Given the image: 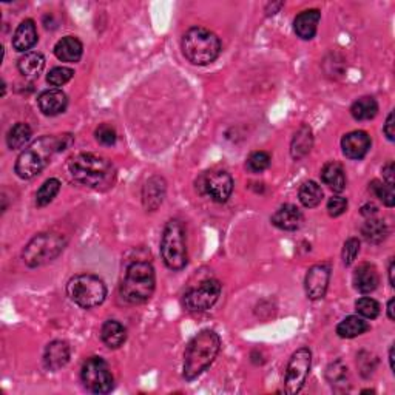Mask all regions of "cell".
I'll list each match as a JSON object with an SVG mask.
<instances>
[{"mask_svg": "<svg viewBox=\"0 0 395 395\" xmlns=\"http://www.w3.org/2000/svg\"><path fill=\"white\" fill-rule=\"evenodd\" d=\"M347 209V199L343 196H332L327 201V212L330 216H340Z\"/></svg>", "mask_w": 395, "mask_h": 395, "instance_id": "obj_39", "label": "cell"}, {"mask_svg": "<svg viewBox=\"0 0 395 395\" xmlns=\"http://www.w3.org/2000/svg\"><path fill=\"white\" fill-rule=\"evenodd\" d=\"M361 213L365 216H374L375 213H377V207H375L374 204H366L365 207L361 209Z\"/></svg>", "mask_w": 395, "mask_h": 395, "instance_id": "obj_43", "label": "cell"}, {"mask_svg": "<svg viewBox=\"0 0 395 395\" xmlns=\"http://www.w3.org/2000/svg\"><path fill=\"white\" fill-rule=\"evenodd\" d=\"M361 233L367 243L380 244L383 243L387 236V227L383 221H380V219L371 218L367 219L365 225L361 227Z\"/></svg>", "mask_w": 395, "mask_h": 395, "instance_id": "obj_31", "label": "cell"}, {"mask_svg": "<svg viewBox=\"0 0 395 395\" xmlns=\"http://www.w3.org/2000/svg\"><path fill=\"white\" fill-rule=\"evenodd\" d=\"M369 185H371V190H372L374 195L383 201L385 205L394 207L395 195H394V187L392 185H387L385 183H381V181H372V183Z\"/></svg>", "mask_w": 395, "mask_h": 395, "instance_id": "obj_35", "label": "cell"}, {"mask_svg": "<svg viewBox=\"0 0 395 395\" xmlns=\"http://www.w3.org/2000/svg\"><path fill=\"white\" fill-rule=\"evenodd\" d=\"M83 53V45L79 39L74 36L62 37L59 42L54 45V54L59 61L74 63L79 62Z\"/></svg>", "mask_w": 395, "mask_h": 395, "instance_id": "obj_20", "label": "cell"}, {"mask_svg": "<svg viewBox=\"0 0 395 395\" xmlns=\"http://www.w3.org/2000/svg\"><path fill=\"white\" fill-rule=\"evenodd\" d=\"M65 247V239L57 233H41L27 244L23 250V263L28 267H39L56 260Z\"/></svg>", "mask_w": 395, "mask_h": 395, "instance_id": "obj_8", "label": "cell"}, {"mask_svg": "<svg viewBox=\"0 0 395 395\" xmlns=\"http://www.w3.org/2000/svg\"><path fill=\"white\" fill-rule=\"evenodd\" d=\"M383 178H385L387 185L394 187V163L392 161L383 167Z\"/></svg>", "mask_w": 395, "mask_h": 395, "instance_id": "obj_42", "label": "cell"}, {"mask_svg": "<svg viewBox=\"0 0 395 395\" xmlns=\"http://www.w3.org/2000/svg\"><path fill=\"white\" fill-rule=\"evenodd\" d=\"M96 141L99 142L103 147H112L116 144V139H118V134H116V130L108 124H102L94 132Z\"/></svg>", "mask_w": 395, "mask_h": 395, "instance_id": "obj_37", "label": "cell"}, {"mask_svg": "<svg viewBox=\"0 0 395 395\" xmlns=\"http://www.w3.org/2000/svg\"><path fill=\"white\" fill-rule=\"evenodd\" d=\"M37 103L41 112L47 116H57L65 112L68 105L67 94L59 88H51L45 90L37 98Z\"/></svg>", "mask_w": 395, "mask_h": 395, "instance_id": "obj_15", "label": "cell"}, {"mask_svg": "<svg viewBox=\"0 0 395 395\" xmlns=\"http://www.w3.org/2000/svg\"><path fill=\"white\" fill-rule=\"evenodd\" d=\"M165 196V181L159 176H153L147 181L142 190V199H144V205L147 210H156L158 207L163 204Z\"/></svg>", "mask_w": 395, "mask_h": 395, "instance_id": "obj_22", "label": "cell"}, {"mask_svg": "<svg viewBox=\"0 0 395 395\" xmlns=\"http://www.w3.org/2000/svg\"><path fill=\"white\" fill-rule=\"evenodd\" d=\"M394 303H395L394 298H391L389 303H387V316H389L391 321L395 320V315H394Z\"/></svg>", "mask_w": 395, "mask_h": 395, "instance_id": "obj_44", "label": "cell"}, {"mask_svg": "<svg viewBox=\"0 0 395 395\" xmlns=\"http://www.w3.org/2000/svg\"><path fill=\"white\" fill-rule=\"evenodd\" d=\"M221 349V338L215 330L205 329L193 336L184 354V378H198L213 361Z\"/></svg>", "mask_w": 395, "mask_h": 395, "instance_id": "obj_3", "label": "cell"}, {"mask_svg": "<svg viewBox=\"0 0 395 395\" xmlns=\"http://www.w3.org/2000/svg\"><path fill=\"white\" fill-rule=\"evenodd\" d=\"M161 255L170 270H183L187 265L185 229L178 219H172L165 224L161 239Z\"/></svg>", "mask_w": 395, "mask_h": 395, "instance_id": "obj_7", "label": "cell"}, {"mask_svg": "<svg viewBox=\"0 0 395 395\" xmlns=\"http://www.w3.org/2000/svg\"><path fill=\"white\" fill-rule=\"evenodd\" d=\"M70 361V346L65 341L54 340L45 347L43 365L48 371H59Z\"/></svg>", "mask_w": 395, "mask_h": 395, "instance_id": "obj_16", "label": "cell"}, {"mask_svg": "<svg viewBox=\"0 0 395 395\" xmlns=\"http://www.w3.org/2000/svg\"><path fill=\"white\" fill-rule=\"evenodd\" d=\"M314 144V138H312V130L309 127L303 125L300 130H298L294 136L292 141V148H290V153L295 159H301L306 156V154L310 152Z\"/></svg>", "mask_w": 395, "mask_h": 395, "instance_id": "obj_28", "label": "cell"}, {"mask_svg": "<svg viewBox=\"0 0 395 395\" xmlns=\"http://www.w3.org/2000/svg\"><path fill=\"white\" fill-rule=\"evenodd\" d=\"M156 286V275L150 263L134 261L127 267L124 281L121 284L122 300L130 304L148 301Z\"/></svg>", "mask_w": 395, "mask_h": 395, "instance_id": "obj_4", "label": "cell"}, {"mask_svg": "<svg viewBox=\"0 0 395 395\" xmlns=\"http://www.w3.org/2000/svg\"><path fill=\"white\" fill-rule=\"evenodd\" d=\"M323 183L329 185L334 192H343L346 189L345 168L338 163H327L321 170Z\"/></svg>", "mask_w": 395, "mask_h": 395, "instance_id": "obj_25", "label": "cell"}, {"mask_svg": "<svg viewBox=\"0 0 395 395\" xmlns=\"http://www.w3.org/2000/svg\"><path fill=\"white\" fill-rule=\"evenodd\" d=\"M31 136H33V132H31L30 125L23 124V122H17L16 125L10 128L8 134H6V144H8L11 150H19V148L27 144Z\"/></svg>", "mask_w": 395, "mask_h": 395, "instance_id": "obj_29", "label": "cell"}, {"mask_svg": "<svg viewBox=\"0 0 395 395\" xmlns=\"http://www.w3.org/2000/svg\"><path fill=\"white\" fill-rule=\"evenodd\" d=\"M310 363H312V354L309 347H300L292 354L286 367V378H284L287 394H298L303 389L310 371Z\"/></svg>", "mask_w": 395, "mask_h": 395, "instance_id": "obj_11", "label": "cell"}, {"mask_svg": "<svg viewBox=\"0 0 395 395\" xmlns=\"http://www.w3.org/2000/svg\"><path fill=\"white\" fill-rule=\"evenodd\" d=\"M380 276L377 269L374 267L372 264H361L357 267V270L354 272V284L355 289L361 294H371L375 289L378 287Z\"/></svg>", "mask_w": 395, "mask_h": 395, "instance_id": "obj_21", "label": "cell"}, {"mask_svg": "<svg viewBox=\"0 0 395 395\" xmlns=\"http://www.w3.org/2000/svg\"><path fill=\"white\" fill-rule=\"evenodd\" d=\"M355 310L363 318L375 320L380 315V304L374 300V298L363 296L355 303Z\"/></svg>", "mask_w": 395, "mask_h": 395, "instance_id": "obj_33", "label": "cell"}, {"mask_svg": "<svg viewBox=\"0 0 395 395\" xmlns=\"http://www.w3.org/2000/svg\"><path fill=\"white\" fill-rule=\"evenodd\" d=\"M330 280V269L326 264H316L310 267L306 281H304V287H306V294L310 300H321L326 295V290Z\"/></svg>", "mask_w": 395, "mask_h": 395, "instance_id": "obj_13", "label": "cell"}, {"mask_svg": "<svg viewBox=\"0 0 395 395\" xmlns=\"http://www.w3.org/2000/svg\"><path fill=\"white\" fill-rule=\"evenodd\" d=\"M181 48H183L185 59L193 65H209L213 61H216L221 53V41L210 30L193 27L185 31Z\"/></svg>", "mask_w": 395, "mask_h": 395, "instance_id": "obj_5", "label": "cell"}, {"mask_svg": "<svg viewBox=\"0 0 395 395\" xmlns=\"http://www.w3.org/2000/svg\"><path fill=\"white\" fill-rule=\"evenodd\" d=\"M389 283H391V286L394 287L395 286V281H394V260L389 261Z\"/></svg>", "mask_w": 395, "mask_h": 395, "instance_id": "obj_45", "label": "cell"}, {"mask_svg": "<svg viewBox=\"0 0 395 395\" xmlns=\"http://www.w3.org/2000/svg\"><path fill=\"white\" fill-rule=\"evenodd\" d=\"M70 300L82 309L98 307L105 301L107 287L99 276L92 274H81L71 278L67 284Z\"/></svg>", "mask_w": 395, "mask_h": 395, "instance_id": "obj_6", "label": "cell"}, {"mask_svg": "<svg viewBox=\"0 0 395 395\" xmlns=\"http://www.w3.org/2000/svg\"><path fill=\"white\" fill-rule=\"evenodd\" d=\"M221 295V283L218 280H205L196 287H192L184 294V307L190 312H204L218 301Z\"/></svg>", "mask_w": 395, "mask_h": 395, "instance_id": "obj_12", "label": "cell"}, {"mask_svg": "<svg viewBox=\"0 0 395 395\" xmlns=\"http://www.w3.org/2000/svg\"><path fill=\"white\" fill-rule=\"evenodd\" d=\"M321 12L318 10H307L300 12L294 21V30L296 36L303 41H310L316 34Z\"/></svg>", "mask_w": 395, "mask_h": 395, "instance_id": "obj_18", "label": "cell"}, {"mask_svg": "<svg viewBox=\"0 0 395 395\" xmlns=\"http://www.w3.org/2000/svg\"><path fill=\"white\" fill-rule=\"evenodd\" d=\"M196 189L201 195L209 196L215 203L223 204L232 196L233 179L227 172L213 170L201 174L196 181Z\"/></svg>", "mask_w": 395, "mask_h": 395, "instance_id": "obj_10", "label": "cell"}, {"mask_svg": "<svg viewBox=\"0 0 395 395\" xmlns=\"http://www.w3.org/2000/svg\"><path fill=\"white\" fill-rule=\"evenodd\" d=\"M347 375V369L343 366L341 361H335L334 365H330L327 367V378L329 381H332V385L336 381H343Z\"/></svg>", "mask_w": 395, "mask_h": 395, "instance_id": "obj_40", "label": "cell"}, {"mask_svg": "<svg viewBox=\"0 0 395 395\" xmlns=\"http://www.w3.org/2000/svg\"><path fill=\"white\" fill-rule=\"evenodd\" d=\"M389 363H391V369L394 371V347L389 349Z\"/></svg>", "mask_w": 395, "mask_h": 395, "instance_id": "obj_46", "label": "cell"}, {"mask_svg": "<svg viewBox=\"0 0 395 395\" xmlns=\"http://www.w3.org/2000/svg\"><path fill=\"white\" fill-rule=\"evenodd\" d=\"M101 338L110 349H118L124 345L127 340V330L119 321L108 320L102 325Z\"/></svg>", "mask_w": 395, "mask_h": 395, "instance_id": "obj_24", "label": "cell"}, {"mask_svg": "<svg viewBox=\"0 0 395 395\" xmlns=\"http://www.w3.org/2000/svg\"><path fill=\"white\" fill-rule=\"evenodd\" d=\"M378 113V103L371 96H363L357 99L351 107V114L357 121H369L374 119Z\"/></svg>", "mask_w": 395, "mask_h": 395, "instance_id": "obj_27", "label": "cell"}, {"mask_svg": "<svg viewBox=\"0 0 395 395\" xmlns=\"http://www.w3.org/2000/svg\"><path fill=\"white\" fill-rule=\"evenodd\" d=\"M270 154L267 152H254L247 158V163L245 167L250 173H261L264 170H267L270 165Z\"/></svg>", "mask_w": 395, "mask_h": 395, "instance_id": "obj_34", "label": "cell"}, {"mask_svg": "<svg viewBox=\"0 0 395 395\" xmlns=\"http://www.w3.org/2000/svg\"><path fill=\"white\" fill-rule=\"evenodd\" d=\"M360 254V241L358 238H349L343 247V263L345 265H351L355 258Z\"/></svg>", "mask_w": 395, "mask_h": 395, "instance_id": "obj_38", "label": "cell"}, {"mask_svg": "<svg viewBox=\"0 0 395 395\" xmlns=\"http://www.w3.org/2000/svg\"><path fill=\"white\" fill-rule=\"evenodd\" d=\"M298 198H300V203L304 207H307V209H314V207H316L321 203L323 190H321V187L315 183V181H306V183L300 187Z\"/></svg>", "mask_w": 395, "mask_h": 395, "instance_id": "obj_30", "label": "cell"}, {"mask_svg": "<svg viewBox=\"0 0 395 395\" xmlns=\"http://www.w3.org/2000/svg\"><path fill=\"white\" fill-rule=\"evenodd\" d=\"M17 68L25 79H37L45 68V57L37 51H28L19 59Z\"/></svg>", "mask_w": 395, "mask_h": 395, "instance_id": "obj_23", "label": "cell"}, {"mask_svg": "<svg viewBox=\"0 0 395 395\" xmlns=\"http://www.w3.org/2000/svg\"><path fill=\"white\" fill-rule=\"evenodd\" d=\"M68 172L77 183L96 190L112 187L116 178L114 165L94 153L76 154L68 161Z\"/></svg>", "mask_w": 395, "mask_h": 395, "instance_id": "obj_2", "label": "cell"}, {"mask_svg": "<svg viewBox=\"0 0 395 395\" xmlns=\"http://www.w3.org/2000/svg\"><path fill=\"white\" fill-rule=\"evenodd\" d=\"M369 329L367 323L358 315H349L336 326V334L341 338H355L361 334H365Z\"/></svg>", "mask_w": 395, "mask_h": 395, "instance_id": "obj_26", "label": "cell"}, {"mask_svg": "<svg viewBox=\"0 0 395 395\" xmlns=\"http://www.w3.org/2000/svg\"><path fill=\"white\" fill-rule=\"evenodd\" d=\"M303 223V213L294 204H284L272 216V224L281 230L292 232L300 229Z\"/></svg>", "mask_w": 395, "mask_h": 395, "instance_id": "obj_17", "label": "cell"}, {"mask_svg": "<svg viewBox=\"0 0 395 395\" xmlns=\"http://www.w3.org/2000/svg\"><path fill=\"white\" fill-rule=\"evenodd\" d=\"M383 132L386 134V138L392 142L394 136H395V132H394V113H389V116H387L386 124L383 127Z\"/></svg>", "mask_w": 395, "mask_h": 395, "instance_id": "obj_41", "label": "cell"}, {"mask_svg": "<svg viewBox=\"0 0 395 395\" xmlns=\"http://www.w3.org/2000/svg\"><path fill=\"white\" fill-rule=\"evenodd\" d=\"M61 190V181L56 178H51L41 185V189L36 193V204L39 207H45L48 205L51 201L56 198L57 193Z\"/></svg>", "mask_w": 395, "mask_h": 395, "instance_id": "obj_32", "label": "cell"}, {"mask_svg": "<svg viewBox=\"0 0 395 395\" xmlns=\"http://www.w3.org/2000/svg\"><path fill=\"white\" fill-rule=\"evenodd\" d=\"M74 76V71L67 67H54L50 71L47 76V81L50 85L53 87H62L65 85L67 82L71 81V77Z\"/></svg>", "mask_w": 395, "mask_h": 395, "instance_id": "obj_36", "label": "cell"}, {"mask_svg": "<svg viewBox=\"0 0 395 395\" xmlns=\"http://www.w3.org/2000/svg\"><path fill=\"white\" fill-rule=\"evenodd\" d=\"M83 387L92 394H108L113 389L114 378L107 361L101 357H90L81 369Z\"/></svg>", "mask_w": 395, "mask_h": 395, "instance_id": "obj_9", "label": "cell"}, {"mask_svg": "<svg viewBox=\"0 0 395 395\" xmlns=\"http://www.w3.org/2000/svg\"><path fill=\"white\" fill-rule=\"evenodd\" d=\"M73 142L71 134L42 136L19 154L14 170L19 178L31 179L41 173L54 153L65 150Z\"/></svg>", "mask_w": 395, "mask_h": 395, "instance_id": "obj_1", "label": "cell"}, {"mask_svg": "<svg viewBox=\"0 0 395 395\" xmlns=\"http://www.w3.org/2000/svg\"><path fill=\"white\" fill-rule=\"evenodd\" d=\"M341 148L346 158L360 161L366 156L369 148H371V138L366 132H351L343 136Z\"/></svg>", "mask_w": 395, "mask_h": 395, "instance_id": "obj_14", "label": "cell"}, {"mask_svg": "<svg viewBox=\"0 0 395 395\" xmlns=\"http://www.w3.org/2000/svg\"><path fill=\"white\" fill-rule=\"evenodd\" d=\"M37 30L33 19H27V21L21 22L14 36H12V48L19 53H27L37 43Z\"/></svg>", "mask_w": 395, "mask_h": 395, "instance_id": "obj_19", "label": "cell"}]
</instances>
